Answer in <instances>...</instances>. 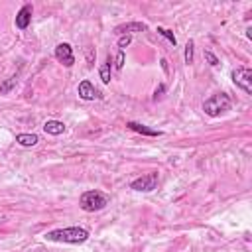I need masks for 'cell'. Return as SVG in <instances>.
Masks as SVG:
<instances>
[{
  "mask_svg": "<svg viewBox=\"0 0 252 252\" xmlns=\"http://www.w3.org/2000/svg\"><path fill=\"white\" fill-rule=\"evenodd\" d=\"M124 61H126V59H124V51L118 49V53H116V57H114V67L120 71V69L124 67Z\"/></svg>",
  "mask_w": 252,
  "mask_h": 252,
  "instance_id": "obj_17",
  "label": "cell"
},
{
  "mask_svg": "<svg viewBox=\"0 0 252 252\" xmlns=\"http://www.w3.org/2000/svg\"><path fill=\"white\" fill-rule=\"evenodd\" d=\"M161 69L167 73V61H165V59H161Z\"/></svg>",
  "mask_w": 252,
  "mask_h": 252,
  "instance_id": "obj_21",
  "label": "cell"
},
{
  "mask_svg": "<svg viewBox=\"0 0 252 252\" xmlns=\"http://www.w3.org/2000/svg\"><path fill=\"white\" fill-rule=\"evenodd\" d=\"M53 53H55V59H57L59 63H63L65 67H73L75 55H73V47H71L69 43H57Z\"/></svg>",
  "mask_w": 252,
  "mask_h": 252,
  "instance_id": "obj_6",
  "label": "cell"
},
{
  "mask_svg": "<svg viewBox=\"0 0 252 252\" xmlns=\"http://www.w3.org/2000/svg\"><path fill=\"white\" fill-rule=\"evenodd\" d=\"M77 93H79V96L83 98V100H94V98H98L100 96V93L93 87V83L91 81H81L79 83V89H77Z\"/></svg>",
  "mask_w": 252,
  "mask_h": 252,
  "instance_id": "obj_8",
  "label": "cell"
},
{
  "mask_svg": "<svg viewBox=\"0 0 252 252\" xmlns=\"http://www.w3.org/2000/svg\"><path fill=\"white\" fill-rule=\"evenodd\" d=\"M110 63H112V59H110V55H108V57H106V61H104V63L100 65V69H98L100 81H102L104 85H108V83H110V67H112Z\"/></svg>",
  "mask_w": 252,
  "mask_h": 252,
  "instance_id": "obj_13",
  "label": "cell"
},
{
  "mask_svg": "<svg viewBox=\"0 0 252 252\" xmlns=\"http://www.w3.org/2000/svg\"><path fill=\"white\" fill-rule=\"evenodd\" d=\"M193 49H195V43L189 39V41H187V45H185V55H183L187 65H191V63H193Z\"/></svg>",
  "mask_w": 252,
  "mask_h": 252,
  "instance_id": "obj_16",
  "label": "cell"
},
{
  "mask_svg": "<svg viewBox=\"0 0 252 252\" xmlns=\"http://www.w3.org/2000/svg\"><path fill=\"white\" fill-rule=\"evenodd\" d=\"M43 130H45L47 134H51V136H59V134L65 132V124H63L61 120H47V122L43 124Z\"/></svg>",
  "mask_w": 252,
  "mask_h": 252,
  "instance_id": "obj_11",
  "label": "cell"
},
{
  "mask_svg": "<svg viewBox=\"0 0 252 252\" xmlns=\"http://www.w3.org/2000/svg\"><path fill=\"white\" fill-rule=\"evenodd\" d=\"M158 33H159V35H163L171 45H175V43H177V39H175V35H173V32H171V30H167V28H158Z\"/></svg>",
  "mask_w": 252,
  "mask_h": 252,
  "instance_id": "obj_15",
  "label": "cell"
},
{
  "mask_svg": "<svg viewBox=\"0 0 252 252\" xmlns=\"http://www.w3.org/2000/svg\"><path fill=\"white\" fill-rule=\"evenodd\" d=\"M232 106V100L226 93H217V94H211L205 102H203V112L211 118H217L224 112H228Z\"/></svg>",
  "mask_w": 252,
  "mask_h": 252,
  "instance_id": "obj_2",
  "label": "cell"
},
{
  "mask_svg": "<svg viewBox=\"0 0 252 252\" xmlns=\"http://www.w3.org/2000/svg\"><path fill=\"white\" fill-rule=\"evenodd\" d=\"M130 41H132V35H120V37H118V47H120V51H122L124 47H128Z\"/></svg>",
  "mask_w": 252,
  "mask_h": 252,
  "instance_id": "obj_18",
  "label": "cell"
},
{
  "mask_svg": "<svg viewBox=\"0 0 252 252\" xmlns=\"http://www.w3.org/2000/svg\"><path fill=\"white\" fill-rule=\"evenodd\" d=\"M32 14H33L32 4H24L16 14V28L18 30H26L30 26V22H32Z\"/></svg>",
  "mask_w": 252,
  "mask_h": 252,
  "instance_id": "obj_7",
  "label": "cell"
},
{
  "mask_svg": "<svg viewBox=\"0 0 252 252\" xmlns=\"http://www.w3.org/2000/svg\"><path fill=\"white\" fill-rule=\"evenodd\" d=\"M230 79L246 94H252V69L250 67H236V69H232Z\"/></svg>",
  "mask_w": 252,
  "mask_h": 252,
  "instance_id": "obj_4",
  "label": "cell"
},
{
  "mask_svg": "<svg viewBox=\"0 0 252 252\" xmlns=\"http://www.w3.org/2000/svg\"><path fill=\"white\" fill-rule=\"evenodd\" d=\"M146 30H148V26L144 22H128V24H120L114 28V32L118 35H130L134 32H146Z\"/></svg>",
  "mask_w": 252,
  "mask_h": 252,
  "instance_id": "obj_9",
  "label": "cell"
},
{
  "mask_svg": "<svg viewBox=\"0 0 252 252\" xmlns=\"http://www.w3.org/2000/svg\"><path fill=\"white\" fill-rule=\"evenodd\" d=\"M126 126H128L130 130H134V132H138V134H144V136H161V132H159V130H154V128H148L146 124H140V122H134V120H130V122H126Z\"/></svg>",
  "mask_w": 252,
  "mask_h": 252,
  "instance_id": "obj_10",
  "label": "cell"
},
{
  "mask_svg": "<svg viewBox=\"0 0 252 252\" xmlns=\"http://www.w3.org/2000/svg\"><path fill=\"white\" fill-rule=\"evenodd\" d=\"M16 83H18V75H12V77H8L4 83H0V94H8L14 87H16Z\"/></svg>",
  "mask_w": 252,
  "mask_h": 252,
  "instance_id": "obj_14",
  "label": "cell"
},
{
  "mask_svg": "<svg viewBox=\"0 0 252 252\" xmlns=\"http://www.w3.org/2000/svg\"><path fill=\"white\" fill-rule=\"evenodd\" d=\"M163 91H165V87H163V85H159V87L156 89V93H154V98H158V96H161V93H163Z\"/></svg>",
  "mask_w": 252,
  "mask_h": 252,
  "instance_id": "obj_20",
  "label": "cell"
},
{
  "mask_svg": "<svg viewBox=\"0 0 252 252\" xmlns=\"http://www.w3.org/2000/svg\"><path fill=\"white\" fill-rule=\"evenodd\" d=\"M158 179H159L158 177V171H150V173H146V175L130 181V189L140 191V193H150V191H154L158 187Z\"/></svg>",
  "mask_w": 252,
  "mask_h": 252,
  "instance_id": "obj_5",
  "label": "cell"
},
{
  "mask_svg": "<svg viewBox=\"0 0 252 252\" xmlns=\"http://www.w3.org/2000/svg\"><path fill=\"white\" fill-rule=\"evenodd\" d=\"M16 142L20 146H24V148H32V146H35L39 142V138H37V134H18Z\"/></svg>",
  "mask_w": 252,
  "mask_h": 252,
  "instance_id": "obj_12",
  "label": "cell"
},
{
  "mask_svg": "<svg viewBox=\"0 0 252 252\" xmlns=\"http://www.w3.org/2000/svg\"><path fill=\"white\" fill-rule=\"evenodd\" d=\"M108 205V197L102 193V191H96V189H91V191H85L79 199V207L85 211V213H94V211H100Z\"/></svg>",
  "mask_w": 252,
  "mask_h": 252,
  "instance_id": "obj_3",
  "label": "cell"
},
{
  "mask_svg": "<svg viewBox=\"0 0 252 252\" xmlns=\"http://www.w3.org/2000/svg\"><path fill=\"white\" fill-rule=\"evenodd\" d=\"M205 59L209 61V65H211V67H217V65H219L217 55H215V53H211V51H205Z\"/></svg>",
  "mask_w": 252,
  "mask_h": 252,
  "instance_id": "obj_19",
  "label": "cell"
},
{
  "mask_svg": "<svg viewBox=\"0 0 252 252\" xmlns=\"http://www.w3.org/2000/svg\"><path fill=\"white\" fill-rule=\"evenodd\" d=\"M45 240L49 242H63V244H83L89 240V230L83 226H67V228H55L45 234Z\"/></svg>",
  "mask_w": 252,
  "mask_h": 252,
  "instance_id": "obj_1",
  "label": "cell"
}]
</instances>
